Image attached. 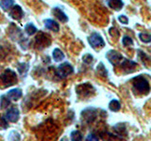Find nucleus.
Returning <instances> with one entry per match:
<instances>
[{
    "instance_id": "nucleus-1",
    "label": "nucleus",
    "mask_w": 151,
    "mask_h": 141,
    "mask_svg": "<svg viewBox=\"0 0 151 141\" xmlns=\"http://www.w3.org/2000/svg\"><path fill=\"white\" fill-rule=\"evenodd\" d=\"M15 83H17V75L12 70L7 69L0 74V88H1L11 87Z\"/></svg>"
},
{
    "instance_id": "nucleus-2",
    "label": "nucleus",
    "mask_w": 151,
    "mask_h": 141,
    "mask_svg": "<svg viewBox=\"0 0 151 141\" xmlns=\"http://www.w3.org/2000/svg\"><path fill=\"white\" fill-rule=\"evenodd\" d=\"M132 84H133V88L140 94H148L150 91V86L148 81L145 78L143 75L134 77L132 79Z\"/></svg>"
},
{
    "instance_id": "nucleus-3",
    "label": "nucleus",
    "mask_w": 151,
    "mask_h": 141,
    "mask_svg": "<svg viewBox=\"0 0 151 141\" xmlns=\"http://www.w3.org/2000/svg\"><path fill=\"white\" fill-rule=\"evenodd\" d=\"M88 41L90 45H91L94 50L101 49L105 46V41H104L103 38L98 34V33L93 32L88 38Z\"/></svg>"
},
{
    "instance_id": "nucleus-4",
    "label": "nucleus",
    "mask_w": 151,
    "mask_h": 141,
    "mask_svg": "<svg viewBox=\"0 0 151 141\" xmlns=\"http://www.w3.org/2000/svg\"><path fill=\"white\" fill-rule=\"evenodd\" d=\"M73 73H74V69L72 67V65L69 64L68 62H64L63 64H60L59 67L57 68V74L61 78L67 77Z\"/></svg>"
},
{
    "instance_id": "nucleus-5",
    "label": "nucleus",
    "mask_w": 151,
    "mask_h": 141,
    "mask_svg": "<svg viewBox=\"0 0 151 141\" xmlns=\"http://www.w3.org/2000/svg\"><path fill=\"white\" fill-rule=\"evenodd\" d=\"M76 90H77V93L78 95H82L83 97H87L94 92V88L91 84L84 83V84L78 85L77 88H76Z\"/></svg>"
},
{
    "instance_id": "nucleus-6",
    "label": "nucleus",
    "mask_w": 151,
    "mask_h": 141,
    "mask_svg": "<svg viewBox=\"0 0 151 141\" xmlns=\"http://www.w3.org/2000/svg\"><path fill=\"white\" fill-rule=\"evenodd\" d=\"M106 58L107 59L110 61V63L112 64V65H118L119 63L122 62L123 60V56L122 55L119 53V52H117L115 50H110L106 54Z\"/></svg>"
},
{
    "instance_id": "nucleus-7",
    "label": "nucleus",
    "mask_w": 151,
    "mask_h": 141,
    "mask_svg": "<svg viewBox=\"0 0 151 141\" xmlns=\"http://www.w3.org/2000/svg\"><path fill=\"white\" fill-rule=\"evenodd\" d=\"M97 116V109L96 108H87L82 111L81 113V118L86 121V122H93Z\"/></svg>"
},
{
    "instance_id": "nucleus-8",
    "label": "nucleus",
    "mask_w": 151,
    "mask_h": 141,
    "mask_svg": "<svg viewBox=\"0 0 151 141\" xmlns=\"http://www.w3.org/2000/svg\"><path fill=\"white\" fill-rule=\"evenodd\" d=\"M137 63L134 62V61H131L129 59H125L124 61H122L121 63V67L123 69V70L126 73H133L137 70Z\"/></svg>"
},
{
    "instance_id": "nucleus-9",
    "label": "nucleus",
    "mask_w": 151,
    "mask_h": 141,
    "mask_svg": "<svg viewBox=\"0 0 151 141\" xmlns=\"http://www.w3.org/2000/svg\"><path fill=\"white\" fill-rule=\"evenodd\" d=\"M9 16L12 19H15V20H20V19L24 17V11L20 6L13 5L12 9H11V11H9Z\"/></svg>"
},
{
    "instance_id": "nucleus-10",
    "label": "nucleus",
    "mask_w": 151,
    "mask_h": 141,
    "mask_svg": "<svg viewBox=\"0 0 151 141\" xmlns=\"http://www.w3.org/2000/svg\"><path fill=\"white\" fill-rule=\"evenodd\" d=\"M19 110L17 109L16 107H12L7 111L6 113V118L9 121H12V122H16L19 120Z\"/></svg>"
},
{
    "instance_id": "nucleus-11",
    "label": "nucleus",
    "mask_w": 151,
    "mask_h": 141,
    "mask_svg": "<svg viewBox=\"0 0 151 141\" xmlns=\"http://www.w3.org/2000/svg\"><path fill=\"white\" fill-rule=\"evenodd\" d=\"M36 41L39 46H42L41 48H44V47H48L50 44V39L49 37L45 35V33H40L39 35L36 37Z\"/></svg>"
},
{
    "instance_id": "nucleus-12",
    "label": "nucleus",
    "mask_w": 151,
    "mask_h": 141,
    "mask_svg": "<svg viewBox=\"0 0 151 141\" xmlns=\"http://www.w3.org/2000/svg\"><path fill=\"white\" fill-rule=\"evenodd\" d=\"M52 13H53V15L60 22H63V23L68 22V16L66 15L63 9H60V8L55 7L53 9H52Z\"/></svg>"
},
{
    "instance_id": "nucleus-13",
    "label": "nucleus",
    "mask_w": 151,
    "mask_h": 141,
    "mask_svg": "<svg viewBox=\"0 0 151 141\" xmlns=\"http://www.w3.org/2000/svg\"><path fill=\"white\" fill-rule=\"evenodd\" d=\"M22 90L20 88H12L11 90H9L8 93L6 94V96L11 99V100H14V101H18L19 99L22 97Z\"/></svg>"
},
{
    "instance_id": "nucleus-14",
    "label": "nucleus",
    "mask_w": 151,
    "mask_h": 141,
    "mask_svg": "<svg viewBox=\"0 0 151 141\" xmlns=\"http://www.w3.org/2000/svg\"><path fill=\"white\" fill-rule=\"evenodd\" d=\"M45 26L47 29H50L54 32H58L60 30V26L56 21L52 20V19H46L45 20Z\"/></svg>"
},
{
    "instance_id": "nucleus-15",
    "label": "nucleus",
    "mask_w": 151,
    "mask_h": 141,
    "mask_svg": "<svg viewBox=\"0 0 151 141\" xmlns=\"http://www.w3.org/2000/svg\"><path fill=\"white\" fill-rule=\"evenodd\" d=\"M108 6L115 11H120L124 6V3L120 0H111V1H108Z\"/></svg>"
},
{
    "instance_id": "nucleus-16",
    "label": "nucleus",
    "mask_w": 151,
    "mask_h": 141,
    "mask_svg": "<svg viewBox=\"0 0 151 141\" xmlns=\"http://www.w3.org/2000/svg\"><path fill=\"white\" fill-rule=\"evenodd\" d=\"M52 56H53L54 60L57 61V62H60V61H63L64 59V54H63V52L61 51L60 49H59V48L54 49L53 53H52Z\"/></svg>"
},
{
    "instance_id": "nucleus-17",
    "label": "nucleus",
    "mask_w": 151,
    "mask_h": 141,
    "mask_svg": "<svg viewBox=\"0 0 151 141\" xmlns=\"http://www.w3.org/2000/svg\"><path fill=\"white\" fill-rule=\"evenodd\" d=\"M109 108H110V110H111L113 112H117V111L120 110L121 105H120V103L118 102L117 100L113 99V100H111L110 102V103H109Z\"/></svg>"
},
{
    "instance_id": "nucleus-18",
    "label": "nucleus",
    "mask_w": 151,
    "mask_h": 141,
    "mask_svg": "<svg viewBox=\"0 0 151 141\" xmlns=\"http://www.w3.org/2000/svg\"><path fill=\"white\" fill-rule=\"evenodd\" d=\"M25 31L27 33L28 35H34L35 33L37 32V28L36 26L33 25V24L29 23V24H27V25L25 26Z\"/></svg>"
},
{
    "instance_id": "nucleus-19",
    "label": "nucleus",
    "mask_w": 151,
    "mask_h": 141,
    "mask_svg": "<svg viewBox=\"0 0 151 141\" xmlns=\"http://www.w3.org/2000/svg\"><path fill=\"white\" fill-rule=\"evenodd\" d=\"M17 69L21 75H26L28 70V64L27 63H19Z\"/></svg>"
},
{
    "instance_id": "nucleus-20",
    "label": "nucleus",
    "mask_w": 151,
    "mask_h": 141,
    "mask_svg": "<svg viewBox=\"0 0 151 141\" xmlns=\"http://www.w3.org/2000/svg\"><path fill=\"white\" fill-rule=\"evenodd\" d=\"M71 140L72 141H82V134L79 131H73L71 133Z\"/></svg>"
},
{
    "instance_id": "nucleus-21",
    "label": "nucleus",
    "mask_w": 151,
    "mask_h": 141,
    "mask_svg": "<svg viewBox=\"0 0 151 141\" xmlns=\"http://www.w3.org/2000/svg\"><path fill=\"white\" fill-rule=\"evenodd\" d=\"M14 5V2L12 0H4V1H0V7H1L4 11H7L11 7Z\"/></svg>"
},
{
    "instance_id": "nucleus-22",
    "label": "nucleus",
    "mask_w": 151,
    "mask_h": 141,
    "mask_svg": "<svg viewBox=\"0 0 151 141\" xmlns=\"http://www.w3.org/2000/svg\"><path fill=\"white\" fill-rule=\"evenodd\" d=\"M21 135L16 131H12L9 135V141H20Z\"/></svg>"
},
{
    "instance_id": "nucleus-23",
    "label": "nucleus",
    "mask_w": 151,
    "mask_h": 141,
    "mask_svg": "<svg viewBox=\"0 0 151 141\" xmlns=\"http://www.w3.org/2000/svg\"><path fill=\"white\" fill-rule=\"evenodd\" d=\"M97 73L101 75V76H104V77H107L108 76V72L105 68V66L102 62H100L98 65H97Z\"/></svg>"
},
{
    "instance_id": "nucleus-24",
    "label": "nucleus",
    "mask_w": 151,
    "mask_h": 141,
    "mask_svg": "<svg viewBox=\"0 0 151 141\" xmlns=\"http://www.w3.org/2000/svg\"><path fill=\"white\" fill-rule=\"evenodd\" d=\"M139 38L141 39L142 41L145 42V43H149L151 41V36L149 34H147V33H140Z\"/></svg>"
},
{
    "instance_id": "nucleus-25",
    "label": "nucleus",
    "mask_w": 151,
    "mask_h": 141,
    "mask_svg": "<svg viewBox=\"0 0 151 141\" xmlns=\"http://www.w3.org/2000/svg\"><path fill=\"white\" fill-rule=\"evenodd\" d=\"M122 43L124 46H131L133 45V41L129 36H124L122 39Z\"/></svg>"
},
{
    "instance_id": "nucleus-26",
    "label": "nucleus",
    "mask_w": 151,
    "mask_h": 141,
    "mask_svg": "<svg viewBox=\"0 0 151 141\" xmlns=\"http://www.w3.org/2000/svg\"><path fill=\"white\" fill-rule=\"evenodd\" d=\"M9 103H11L9 99L6 95L1 96V103H0V105H1L2 108H6L8 105H9Z\"/></svg>"
},
{
    "instance_id": "nucleus-27",
    "label": "nucleus",
    "mask_w": 151,
    "mask_h": 141,
    "mask_svg": "<svg viewBox=\"0 0 151 141\" xmlns=\"http://www.w3.org/2000/svg\"><path fill=\"white\" fill-rule=\"evenodd\" d=\"M82 60H83V62L84 63H86V64H91L93 63V56L91 54H85L83 56V58H82Z\"/></svg>"
},
{
    "instance_id": "nucleus-28",
    "label": "nucleus",
    "mask_w": 151,
    "mask_h": 141,
    "mask_svg": "<svg viewBox=\"0 0 151 141\" xmlns=\"http://www.w3.org/2000/svg\"><path fill=\"white\" fill-rule=\"evenodd\" d=\"M9 127L8 121L4 119V118L0 117V130H5Z\"/></svg>"
},
{
    "instance_id": "nucleus-29",
    "label": "nucleus",
    "mask_w": 151,
    "mask_h": 141,
    "mask_svg": "<svg viewBox=\"0 0 151 141\" xmlns=\"http://www.w3.org/2000/svg\"><path fill=\"white\" fill-rule=\"evenodd\" d=\"M118 21L121 22V24H124V25H127V24H129V19L126 15H120L118 17Z\"/></svg>"
},
{
    "instance_id": "nucleus-30",
    "label": "nucleus",
    "mask_w": 151,
    "mask_h": 141,
    "mask_svg": "<svg viewBox=\"0 0 151 141\" xmlns=\"http://www.w3.org/2000/svg\"><path fill=\"white\" fill-rule=\"evenodd\" d=\"M86 141H99V140H98V137H97V136H96V135L90 134V135L87 136Z\"/></svg>"
},
{
    "instance_id": "nucleus-31",
    "label": "nucleus",
    "mask_w": 151,
    "mask_h": 141,
    "mask_svg": "<svg viewBox=\"0 0 151 141\" xmlns=\"http://www.w3.org/2000/svg\"><path fill=\"white\" fill-rule=\"evenodd\" d=\"M60 141H68V139L67 138H66V137H63V139H61Z\"/></svg>"
}]
</instances>
